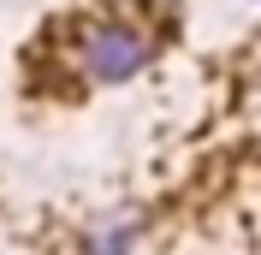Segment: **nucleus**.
Wrapping results in <instances>:
<instances>
[{
    "label": "nucleus",
    "mask_w": 261,
    "mask_h": 255,
    "mask_svg": "<svg viewBox=\"0 0 261 255\" xmlns=\"http://www.w3.org/2000/svg\"><path fill=\"white\" fill-rule=\"evenodd\" d=\"M125 243H130V225H113L95 238V255H125Z\"/></svg>",
    "instance_id": "2"
},
{
    "label": "nucleus",
    "mask_w": 261,
    "mask_h": 255,
    "mask_svg": "<svg viewBox=\"0 0 261 255\" xmlns=\"http://www.w3.org/2000/svg\"><path fill=\"white\" fill-rule=\"evenodd\" d=\"M148 65V36L130 24H95L83 36V71L95 83H125Z\"/></svg>",
    "instance_id": "1"
}]
</instances>
